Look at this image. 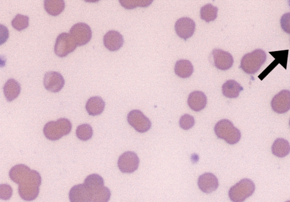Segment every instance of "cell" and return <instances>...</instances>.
Segmentation results:
<instances>
[{
    "label": "cell",
    "mask_w": 290,
    "mask_h": 202,
    "mask_svg": "<svg viewBox=\"0 0 290 202\" xmlns=\"http://www.w3.org/2000/svg\"><path fill=\"white\" fill-rule=\"evenodd\" d=\"M175 29L176 34L180 38L187 40L194 34L196 24L195 21L190 18H181L176 21Z\"/></svg>",
    "instance_id": "cell-11"
},
{
    "label": "cell",
    "mask_w": 290,
    "mask_h": 202,
    "mask_svg": "<svg viewBox=\"0 0 290 202\" xmlns=\"http://www.w3.org/2000/svg\"><path fill=\"white\" fill-rule=\"evenodd\" d=\"M243 90V88L233 79L227 81L222 86V93L224 96L229 98L238 97L240 92Z\"/></svg>",
    "instance_id": "cell-20"
},
{
    "label": "cell",
    "mask_w": 290,
    "mask_h": 202,
    "mask_svg": "<svg viewBox=\"0 0 290 202\" xmlns=\"http://www.w3.org/2000/svg\"><path fill=\"white\" fill-rule=\"evenodd\" d=\"M188 104L192 110L198 112L206 107L207 104L206 95L201 91L193 92L189 95Z\"/></svg>",
    "instance_id": "cell-17"
},
{
    "label": "cell",
    "mask_w": 290,
    "mask_h": 202,
    "mask_svg": "<svg viewBox=\"0 0 290 202\" xmlns=\"http://www.w3.org/2000/svg\"><path fill=\"white\" fill-rule=\"evenodd\" d=\"M20 84L13 78L8 79L4 87V95L9 102H11L17 98L20 93Z\"/></svg>",
    "instance_id": "cell-18"
},
{
    "label": "cell",
    "mask_w": 290,
    "mask_h": 202,
    "mask_svg": "<svg viewBox=\"0 0 290 202\" xmlns=\"http://www.w3.org/2000/svg\"><path fill=\"white\" fill-rule=\"evenodd\" d=\"M69 199L71 202H90L91 194L84 184L75 185L70 190Z\"/></svg>",
    "instance_id": "cell-16"
},
{
    "label": "cell",
    "mask_w": 290,
    "mask_h": 202,
    "mask_svg": "<svg viewBox=\"0 0 290 202\" xmlns=\"http://www.w3.org/2000/svg\"><path fill=\"white\" fill-rule=\"evenodd\" d=\"M93 135V128L90 125L84 124L77 127L76 135L79 140L88 141L92 137Z\"/></svg>",
    "instance_id": "cell-28"
},
{
    "label": "cell",
    "mask_w": 290,
    "mask_h": 202,
    "mask_svg": "<svg viewBox=\"0 0 290 202\" xmlns=\"http://www.w3.org/2000/svg\"><path fill=\"white\" fill-rule=\"evenodd\" d=\"M286 202H290V200H288V201H286Z\"/></svg>",
    "instance_id": "cell-36"
},
{
    "label": "cell",
    "mask_w": 290,
    "mask_h": 202,
    "mask_svg": "<svg viewBox=\"0 0 290 202\" xmlns=\"http://www.w3.org/2000/svg\"><path fill=\"white\" fill-rule=\"evenodd\" d=\"M255 190L254 183L250 179H243L230 188L229 198L233 202H243L254 193Z\"/></svg>",
    "instance_id": "cell-5"
},
{
    "label": "cell",
    "mask_w": 290,
    "mask_h": 202,
    "mask_svg": "<svg viewBox=\"0 0 290 202\" xmlns=\"http://www.w3.org/2000/svg\"><path fill=\"white\" fill-rule=\"evenodd\" d=\"M41 184L40 174L34 170H32L30 173L18 184V193L21 198L26 201L35 200L39 194Z\"/></svg>",
    "instance_id": "cell-1"
},
{
    "label": "cell",
    "mask_w": 290,
    "mask_h": 202,
    "mask_svg": "<svg viewBox=\"0 0 290 202\" xmlns=\"http://www.w3.org/2000/svg\"><path fill=\"white\" fill-rule=\"evenodd\" d=\"M273 110L278 114L287 113L290 110V92L287 90L281 92L273 97L271 103Z\"/></svg>",
    "instance_id": "cell-10"
},
{
    "label": "cell",
    "mask_w": 290,
    "mask_h": 202,
    "mask_svg": "<svg viewBox=\"0 0 290 202\" xmlns=\"http://www.w3.org/2000/svg\"><path fill=\"white\" fill-rule=\"evenodd\" d=\"M139 159L136 153L128 151L122 154L118 159V167L123 173H132L137 171Z\"/></svg>",
    "instance_id": "cell-9"
},
{
    "label": "cell",
    "mask_w": 290,
    "mask_h": 202,
    "mask_svg": "<svg viewBox=\"0 0 290 202\" xmlns=\"http://www.w3.org/2000/svg\"><path fill=\"white\" fill-rule=\"evenodd\" d=\"M281 25L283 30L290 34V13L282 15L281 19Z\"/></svg>",
    "instance_id": "cell-33"
},
{
    "label": "cell",
    "mask_w": 290,
    "mask_h": 202,
    "mask_svg": "<svg viewBox=\"0 0 290 202\" xmlns=\"http://www.w3.org/2000/svg\"><path fill=\"white\" fill-rule=\"evenodd\" d=\"M127 119L129 124L138 132H146L152 127L151 122L140 110L131 111L128 115Z\"/></svg>",
    "instance_id": "cell-8"
},
{
    "label": "cell",
    "mask_w": 290,
    "mask_h": 202,
    "mask_svg": "<svg viewBox=\"0 0 290 202\" xmlns=\"http://www.w3.org/2000/svg\"><path fill=\"white\" fill-rule=\"evenodd\" d=\"M13 189L8 184L0 185V198L3 200H9L12 197Z\"/></svg>",
    "instance_id": "cell-32"
},
{
    "label": "cell",
    "mask_w": 290,
    "mask_h": 202,
    "mask_svg": "<svg viewBox=\"0 0 290 202\" xmlns=\"http://www.w3.org/2000/svg\"><path fill=\"white\" fill-rule=\"evenodd\" d=\"M272 151L274 155L282 158L286 157L290 152V145L288 142L284 139H277L272 147Z\"/></svg>",
    "instance_id": "cell-22"
},
{
    "label": "cell",
    "mask_w": 290,
    "mask_h": 202,
    "mask_svg": "<svg viewBox=\"0 0 290 202\" xmlns=\"http://www.w3.org/2000/svg\"><path fill=\"white\" fill-rule=\"evenodd\" d=\"M84 184L91 193L98 188L104 187L105 183L103 178L100 175L93 174L88 175L86 178Z\"/></svg>",
    "instance_id": "cell-25"
},
{
    "label": "cell",
    "mask_w": 290,
    "mask_h": 202,
    "mask_svg": "<svg viewBox=\"0 0 290 202\" xmlns=\"http://www.w3.org/2000/svg\"><path fill=\"white\" fill-rule=\"evenodd\" d=\"M218 9L214 7L211 4H208L201 9V18L206 23L216 20L217 17Z\"/></svg>",
    "instance_id": "cell-27"
},
{
    "label": "cell",
    "mask_w": 290,
    "mask_h": 202,
    "mask_svg": "<svg viewBox=\"0 0 290 202\" xmlns=\"http://www.w3.org/2000/svg\"><path fill=\"white\" fill-rule=\"evenodd\" d=\"M65 2L63 0H46L45 8L48 14L52 16L60 14L65 9Z\"/></svg>",
    "instance_id": "cell-24"
},
{
    "label": "cell",
    "mask_w": 290,
    "mask_h": 202,
    "mask_svg": "<svg viewBox=\"0 0 290 202\" xmlns=\"http://www.w3.org/2000/svg\"><path fill=\"white\" fill-rule=\"evenodd\" d=\"M198 186L202 192L206 194L211 193L218 189V179L213 173H204L198 178Z\"/></svg>",
    "instance_id": "cell-14"
},
{
    "label": "cell",
    "mask_w": 290,
    "mask_h": 202,
    "mask_svg": "<svg viewBox=\"0 0 290 202\" xmlns=\"http://www.w3.org/2000/svg\"><path fill=\"white\" fill-rule=\"evenodd\" d=\"M77 46L70 33H63L57 36L55 45V53L57 56L64 57L76 50Z\"/></svg>",
    "instance_id": "cell-6"
},
{
    "label": "cell",
    "mask_w": 290,
    "mask_h": 202,
    "mask_svg": "<svg viewBox=\"0 0 290 202\" xmlns=\"http://www.w3.org/2000/svg\"><path fill=\"white\" fill-rule=\"evenodd\" d=\"M153 3V1H147V0H139V1H133V0H121L120 3L122 6L127 9H132L137 7H147Z\"/></svg>",
    "instance_id": "cell-30"
},
{
    "label": "cell",
    "mask_w": 290,
    "mask_h": 202,
    "mask_svg": "<svg viewBox=\"0 0 290 202\" xmlns=\"http://www.w3.org/2000/svg\"><path fill=\"white\" fill-rule=\"evenodd\" d=\"M289 127H290V119H289Z\"/></svg>",
    "instance_id": "cell-35"
},
{
    "label": "cell",
    "mask_w": 290,
    "mask_h": 202,
    "mask_svg": "<svg viewBox=\"0 0 290 202\" xmlns=\"http://www.w3.org/2000/svg\"><path fill=\"white\" fill-rule=\"evenodd\" d=\"M65 85V79L60 73L51 71L46 73L44 77V86L48 91L57 93Z\"/></svg>",
    "instance_id": "cell-13"
},
{
    "label": "cell",
    "mask_w": 290,
    "mask_h": 202,
    "mask_svg": "<svg viewBox=\"0 0 290 202\" xmlns=\"http://www.w3.org/2000/svg\"><path fill=\"white\" fill-rule=\"evenodd\" d=\"M195 121L194 118L189 114L182 115L179 120V125L181 128L184 130H189L192 128L195 125Z\"/></svg>",
    "instance_id": "cell-31"
},
{
    "label": "cell",
    "mask_w": 290,
    "mask_h": 202,
    "mask_svg": "<svg viewBox=\"0 0 290 202\" xmlns=\"http://www.w3.org/2000/svg\"><path fill=\"white\" fill-rule=\"evenodd\" d=\"M280 52L281 53H279V52H275L276 54L278 55L276 58L278 62L280 63L281 65L286 69L288 50L284 51V53H283V51H280Z\"/></svg>",
    "instance_id": "cell-34"
},
{
    "label": "cell",
    "mask_w": 290,
    "mask_h": 202,
    "mask_svg": "<svg viewBox=\"0 0 290 202\" xmlns=\"http://www.w3.org/2000/svg\"><path fill=\"white\" fill-rule=\"evenodd\" d=\"M193 72L192 63L188 60H180L176 63L175 73L177 76L186 78L190 77Z\"/></svg>",
    "instance_id": "cell-21"
},
{
    "label": "cell",
    "mask_w": 290,
    "mask_h": 202,
    "mask_svg": "<svg viewBox=\"0 0 290 202\" xmlns=\"http://www.w3.org/2000/svg\"><path fill=\"white\" fill-rule=\"evenodd\" d=\"M72 125L67 118H60L57 121L48 122L44 127V134L48 140H58L71 132Z\"/></svg>",
    "instance_id": "cell-2"
},
{
    "label": "cell",
    "mask_w": 290,
    "mask_h": 202,
    "mask_svg": "<svg viewBox=\"0 0 290 202\" xmlns=\"http://www.w3.org/2000/svg\"><path fill=\"white\" fill-rule=\"evenodd\" d=\"M212 55L214 65L218 70L226 71L233 66L234 58L229 52L221 49H214Z\"/></svg>",
    "instance_id": "cell-12"
},
{
    "label": "cell",
    "mask_w": 290,
    "mask_h": 202,
    "mask_svg": "<svg viewBox=\"0 0 290 202\" xmlns=\"http://www.w3.org/2000/svg\"><path fill=\"white\" fill-rule=\"evenodd\" d=\"M70 34L72 35L77 46L88 44L92 38V31L90 26L82 23L73 25L70 30Z\"/></svg>",
    "instance_id": "cell-7"
},
{
    "label": "cell",
    "mask_w": 290,
    "mask_h": 202,
    "mask_svg": "<svg viewBox=\"0 0 290 202\" xmlns=\"http://www.w3.org/2000/svg\"><path fill=\"white\" fill-rule=\"evenodd\" d=\"M91 202H109L111 198V191L106 187L98 188L90 193Z\"/></svg>",
    "instance_id": "cell-26"
},
{
    "label": "cell",
    "mask_w": 290,
    "mask_h": 202,
    "mask_svg": "<svg viewBox=\"0 0 290 202\" xmlns=\"http://www.w3.org/2000/svg\"><path fill=\"white\" fill-rule=\"evenodd\" d=\"M31 171L32 170L25 165H17L10 169L9 177L14 183L19 184L20 180L27 176Z\"/></svg>",
    "instance_id": "cell-23"
},
{
    "label": "cell",
    "mask_w": 290,
    "mask_h": 202,
    "mask_svg": "<svg viewBox=\"0 0 290 202\" xmlns=\"http://www.w3.org/2000/svg\"><path fill=\"white\" fill-rule=\"evenodd\" d=\"M105 108V101L100 97H93L89 98L86 109L88 114L91 116H96L103 112Z\"/></svg>",
    "instance_id": "cell-19"
},
{
    "label": "cell",
    "mask_w": 290,
    "mask_h": 202,
    "mask_svg": "<svg viewBox=\"0 0 290 202\" xmlns=\"http://www.w3.org/2000/svg\"><path fill=\"white\" fill-rule=\"evenodd\" d=\"M266 60L264 51L257 49L245 54L241 60L240 68L247 74H254L259 71Z\"/></svg>",
    "instance_id": "cell-4"
},
{
    "label": "cell",
    "mask_w": 290,
    "mask_h": 202,
    "mask_svg": "<svg viewBox=\"0 0 290 202\" xmlns=\"http://www.w3.org/2000/svg\"><path fill=\"white\" fill-rule=\"evenodd\" d=\"M122 35L119 32L111 30L104 36L103 43L106 49L111 51L119 50L123 44Z\"/></svg>",
    "instance_id": "cell-15"
},
{
    "label": "cell",
    "mask_w": 290,
    "mask_h": 202,
    "mask_svg": "<svg viewBox=\"0 0 290 202\" xmlns=\"http://www.w3.org/2000/svg\"><path fill=\"white\" fill-rule=\"evenodd\" d=\"M12 25L15 30L22 31L28 28L29 18L28 16L18 14L13 19Z\"/></svg>",
    "instance_id": "cell-29"
},
{
    "label": "cell",
    "mask_w": 290,
    "mask_h": 202,
    "mask_svg": "<svg viewBox=\"0 0 290 202\" xmlns=\"http://www.w3.org/2000/svg\"><path fill=\"white\" fill-rule=\"evenodd\" d=\"M214 131L219 139L226 142L229 145H235L241 138V132L236 128L232 122L228 119L220 120L215 126Z\"/></svg>",
    "instance_id": "cell-3"
}]
</instances>
